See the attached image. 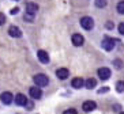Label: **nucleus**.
Instances as JSON below:
<instances>
[{
  "label": "nucleus",
  "instance_id": "1",
  "mask_svg": "<svg viewBox=\"0 0 124 114\" xmlns=\"http://www.w3.org/2000/svg\"><path fill=\"white\" fill-rule=\"evenodd\" d=\"M34 83H36V86H38V87H45V86H48V83H49V79H48L46 75H42V74H38L34 76Z\"/></svg>",
  "mask_w": 124,
  "mask_h": 114
},
{
  "label": "nucleus",
  "instance_id": "2",
  "mask_svg": "<svg viewBox=\"0 0 124 114\" xmlns=\"http://www.w3.org/2000/svg\"><path fill=\"white\" fill-rule=\"evenodd\" d=\"M116 42H119V41L113 40V38H110V37H105L104 41H102V48L105 49V50H112V49L115 48Z\"/></svg>",
  "mask_w": 124,
  "mask_h": 114
},
{
  "label": "nucleus",
  "instance_id": "3",
  "mask_svg": "<svg viewBox=\"0 0 124 114\" xmlns=\"http://www.w3.org/2000/svg\"><path fill=\"white\" fill-rule=\"evenodd\" d=\"M80 26H82L85 30H91L93 26H94V20H93L90 16H83V18L80 19Z\"/></svg>",
  "mask_w": 124,
  "mask_h": 114
},
{
  "label": "nucleus",
  "instance_id": "4",
  "mask_svg": "<svg viewBox=\"0 0 124 114\" xmlns=\"http://www.w3.org/2000/svg\"><path fill=\"white\" fill-rule=\"evenodd\" d=\"M30 92V96L31 98H34V99H40L41 96H42V91H41V87H31V88L29 90Z\"/></svg>",
  "mask_w": 124,
  "mask_h": 114
},
{
  "label": "nucleus",
  "instance_id": "5",
  "mask_svg": "<svg viewBox=\"0 0 124 114\" xmlns=\"http://www.w3.org/2000/svg\"><path fill=\"white\" fill-rule=\"evenodd\" d=\"M8 34H10L11 37H14V38L22 37V31H21V29L16 27V26H10V29H8Z\"/></svg>",
  "mask_w": 124,
  "mask_h": 114
},
{
  "label": "nucleus",
  "instance_id": "6",
  "mask_svg": "<svg viewBox=\"0 0 124 114\" xmlns=\"http://www.w3.org/2000/svg\"><path fill=\"white\" fill-rule=\"evenodd\" d=\"M98 76L101 80H106L110 77V69L109 68H100L98 69Z\"/></svg>",
  "mask_w": 124,
  "mask_h": 114
},
{
  "label": "nucleus",
  "instance_id": "7",
  "mask_svg": "<svg viewBox=\"0 0 124 114\" xmlns=\"http://www.w3.org/2000/svg\"><path fill=\"white\" fill-rule=\"evenodd\" d=\"M12 94L11 92H8V91H6V92H3L1 95H0V99H1V102L4 103V105H10V103L12 102Z\"/></svg>",
  "mask_w": 124,
  "mask_h": 114
},
{
  "label": "nucleus",
  "instance_id": "8",
  "mask_svg": "<svg viewBox=\"0 0 124 114\" xmlns=\"http://www.w3.org/2000/svg\"><path fill=\"white\" fill-rule=\"evenodd\" d=\"M37 56H38V60H40L42 64H48L49 63V56L45 50H38L37 52Z\"/></svg>",
  "mask_w": 124,
  "mask_h": 114
},
{
  "label": "nucleus",
  "instance_id": "9",
  "mask_svg": "<svg viewBox=\"0 0 124 114\" xmlns=\"http://www.w3.org/2000/svg\"><path fill=\"white\" fill-rule=\"evenodd\" d=\"M71 41H72V44L75 45V46H82L85 42V38L80 35V34H74L72 38H71Z\"/></svg>",
  "mask_w": 124,
  "mask_h": 114
},
{
  "label": "nucleus",
  "instance_id": "10",
  "mask_svg": "<svg viewBox=\"0 0 124 114\" xmlns=\"http://www.w3.org/2000/svg\"><path fill=\"white\" fill-rule=\"evenodd\" d=\"M83 111H93L97 107V103L93 102V101H87V102H85L83 103Z\"/></svg>",
  "mask_w": 124,
  "mask_h": 114
},
{
  "label": "nucleus",
  "instance_id": "11",
  "mask_svg": "<svg viewBox=\"0 0 124 114\" xmlns=\"http://www.w3.org/2000/svg\"><path fill=\"white\" fill-rule=\"evenodd\" d=\"M71 84H72L74 88H82L85 86V81H83V79H80V77H75V79H72Z\"/></svg>",
  "mask_w": 124,
  "mask_h": 114
},
{
  "label": "nucleus",
  "instance_id": "12",
  "mask_svg": "<svg viewBox=\"0 0 124 114\" xmlns=\"http://www.w3.org/2000/svg\"><path fill=\"white\" fill-rule=\"evenodd\" d=\"M26 102H27V99H26V96L23 94H18V95L15 96V103L18 106H25Z\"/></svg>",
  "mask_w": 124,
  "mask_h": 114
},
{
  "label": "nucleus",
  "instance_id": "13",
  "mask_svg": "<svg viewBox=\"0 0 124 114\" xmlns=\"http://www.w3.org/2000/svg\"><path fill=\"white\" fill-rule=\"evenodd\" d=\"M56 75H57L59 79H67L68 75H70V72H68V69H66V68H60V69H57Z\"/></svg>",
  "mask_w": 124,
  "mask_h": 114
},
{
  "label": "nucleus",
  "instance_id": "14",
  "mask_svg": "<svg viewBox=\"0 0 124 114\" xmlns=\"http://www.w3.org/2000/svg\"><path fill=\"white\" fill-rule=\"evenodd\" d=\"M26 11L27 12H31V14H36L38 11V6L36 3H27L26 4Z\"/></svg>",
  "mask_w": 124,
  "mask_h": 114
},
{
  "label": "nucleus",
  "instance_id": "15",
  "mask_svg": "<svg viewBox=\"0 0 124 114\" xmlns=\"http://www.w3.org/2000/svg\"><path fill=\"white\" fill-rule=\"evenodd\" d=\"M95 86H97V80L95 79H87V80L85 81V87L89 90H93Z\"/></svg>",
  "mask_w": 124,
  "mask_h": 114
},
{
  "label": "nucleus",
  "instance_id": "16",
  "mask_svg": "<svg viewBox=\"0 0 124 114\" xmlns=\"http://www.w3.org/2000/svg\"><path fill=\"white\" fill-rule=\"evenodd\" d=\"M23 18H25L26 22H33V20H34V14L26 11V14H25V16H23Z\"/></svg>",
  "mask_w": 124,
  "mask_h": 114
},
{
  "label": "nucleus",
  "instance_id": "17",
  "mask_svg": "<svg viewBox=\"0 0 124 114\" xmlns=\"http://www.w3.org/2000/svg\"><path fill=\"white\" fill-rule=\"evenodd\" d=\"M116 90H117V92H124V81L123 80L116 83Z\"/></svg>",
  "mask_w": 124,
  "mask_h": 114
},
{
  "label": "nucleus",
  "instance_id": "18",
  "mask_svg": "<svg viewBox=\"0 0 124 114\" xmlns=\"http://www.w3.org/2000/svg\"><path fill=\"white\" fill-rule=\"evenodd\" d=\"M106 4H108V1H106V0H95V6H97V7H100V8L106 7Z\"/></svg>",
  "mask_w": 124,
  "mask_h": 114
},
{
  "label": "nucleus",
  "instance_id": "19",
  "mask_svg": "<svg viewBox=\"0 0 124 114\" xmlns=\"http://www.w3.org/2000/svg\"><path fill=\"white\" fill-rule=\"evenodd\" d=\"M117 12L119 14H121V15H124V1H120V3L117 4Z\"/></svg>",
  "mask_w": 124,
  "mask_h": 114
},
{
  "label": "nucleus",
  "instance_id": "20",
  "mask_svg": "<svg viewBox=\"0 0 124 114\" xmlns=\"http://www.w3.org/2000/svg\"><path fill=\"white\" fill-rule=\"evenodd\" d=\"M113 64H115V67H116V68H121V67H123L121 60H115V61H113Z\"/></svg>",
  "mask_w": 124,
  "mask_h": 114
},
{
  "label": "nucleus",
  "instance_id": "21",
  "mask_svg": "<svg viewBox=\"0 0 124 114\" xmlns=\"http://www.w3.org/2000/svg\"><path fill=\"white\" fill-rule=\"evenodd\" d=\"M25 106H26V109H27V110H31V109L34 107V103L33 102H26Z\"/></svg>",
  "mask_w": 124,
  "mask_h": 114
},
{
  "label": "nucleus",
  "instance_id": "22",
  "mask_svg": "<svg viewBox=\"0 0 124 114\" xmlns=\"http://www.w3.org/2000/svg\"><path fill=\"white\" fill-rule=\"evenodd\" d=\"M4 22H6V15L0 12V26H1V25H4Z\"/></svg>",
  "mask_w": 124,
  "mask_h": 114
},
{
  "label": "nucleus",
  "instance_id": "23",
  "mask_svg": "<svg viewBox=\"0 0 124 114\" xmlns=\"http://www.w3.org/2000/svg\"><path fill=\"white\" fill-rule=\"evenodd\" d=\"M119 31H120V34H123V35H124V22L119 25Z\"/></svg>",
  "mask_w": 124,
  "mask_h": 114
},
{
  "label": "nucleus",
  "instance_id": "24",
  "mask_svg": "<svg viewBox=\"0 0 124 114\" xmlns=\"http://www.w3.org/2000/svg\"><path fill=\"white\" fill-rule=\"evenodd\" d=\"M66 114H77V110L75 109H68V110H66Z\"/></svg>",
  "mask_w": 124,
  "mask_h": 114
},
{
  "label": "nucleus",
  "instance_id": "25",
  "mask_svg": "<svg viewBox=\"0 0 124 114\" xmlns=\"http://www.w3.org/2000/svg\"><path fill=\"white\" fill-rule=\"evenodd\" d=\"M18 11H19V8H18V7H14V8L11 10V14L15 15V14H18Z\"/></svg>",
  "mask_w": 124,
  "mask_h": 114
},
{
  "label": "nucleus",
  "instance_id": "26",
  "mask_svg": "<svg viewBox=\"0 0 124 114\" xmlns=\"http://www.w3.org/2000/svg\"><path fill=\"white\" fill-rule=\"evenodd\" d=\"M108 27H109V29H112V27H113V23L109 22V23H108Z\"/></svg>",
  "mask_w": 124,
  "mask_h": 114
},
{
  "label": "nucleus",
  "instance_id": "27",
  "mask_svg": "<svg viewBox=\"0 0 124 114\" xmlns=\"http://www.w3.org/2000/svg\"><path fill=\"white\" fill-rule=\"evenodd\" d=\"M15 1H16V0H15Z\"/></svg>",
  "mask_w": 124,
  "mask_h": 114
}]
</instances>
